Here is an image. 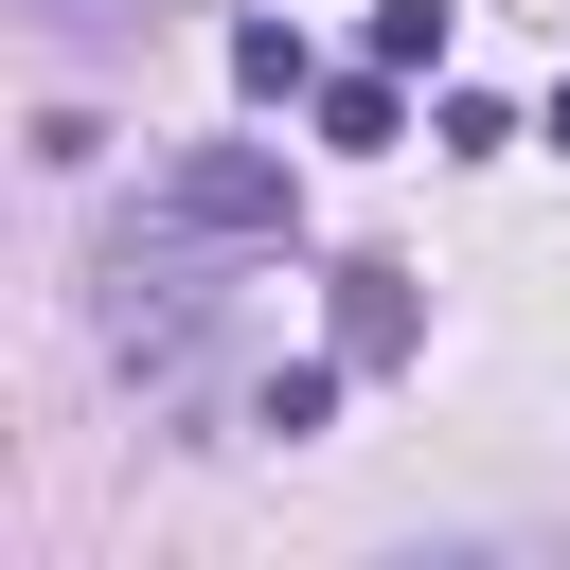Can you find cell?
<instances>
[{"mask_svg": "<svg viewBox=\"0 0 570 570\" xmlns=\"http://www.w3.org/2000/svg\"><path fill=\"white\" fill-rule=\"evenodd\" d=\"M196 249H214V232H178V214L142 196V232H107V267H89V338H107V356H142V374H178V356H196V321H214Z\"/></svg>", "mask_w": 570, "mask_h": 570, "instance_id": "1", "label": "cell"}, {"mask_svg": "<svg viewBox=\"0 0 570 570\" xmlns=\"http://www.w3.org/2000/svg\"><path fill=\"white\" fill-rule=\"evenodd\" d=\"M160 214L214 232V249H285L303 232V160L285 142H196V160H160Z\"/></svg>", "mask_w": 570, "mask_h": 570, "instance_id": "2", "label": "cell"}, {"mask_svg": "<svg viewBox=\"0 0 570 570\" xmlns=\"http://www.w3.org/2000/svg\"><path fill=\"white\" fill-rule=\"evenodd\" d=\"M410 321H428V303H410V267H338V356H356V374H374V356H410Z\"/></svg>", "mask_w": 570, "mask_h": 570, "instance_id": "3", "label": "cell"}, {"mask_svg": "<svg viewBox=\"0 0 570 570\" xmlns=\"http://www.w3.org/2000/svg\"><path fill=\"white\" fill-rule=\"evenodd\" d=\"M232 89H249V107H303V89H321V53H303L285 18H232Z\"/></svg>", "mask_w": 570, "mask_h": 570, "instance_id": "4", "label": "cell"}, {"mask_svg": "<svg viewBox=\"0 0 570 570\" xmlns=\"http://www.w3.org/2000/svg\"><path fill=\"white\" fill-rule=\"evenodd\" d=\"M338 374H356V356H285V374L249 392V428H267V445H303V428H338Z\"/></svg>", "mask_w": 570, "mask_h": 570, "instance_id": "5", "label": "cell"}, {"mask_svg": "<svg viewBox=\"0 0 570 570\" xmlns=\"http://www.w3.org/2000/svg\"><path fill=\"white\" fill-rule=\"evenodd\" d=\"M303 107H321V142H356V160H374V142H392V53H374V71H321Z\"/></svg>", "mask_w": 570, "mask_h": 570, "instance_id": "6", "label": "cell"}, {"mask_svg": "<svg viewBox=\"0 0 570 570\" xmlns=\"http://www.w3.org/2000/svg\"><path fill=\"white\" fill-rule=\"evenodd\" d=\"M374 53L392 71H445V0H374Z\"/></svg>", "mask_w": 570, "mask_h": 570, "instance_id": "7", "label": "cell"}, {"mask_svg": "<svg viewBox=\"0 0 570 570\" xmlns=\"http://www.w3.org/2000/svg\"><path fill=\"white\" fill-rule=\"evenodd\" d=\"M36 18H160V0H36Z\"/></svg>", "mask_w": 570, "mask_h": 570, "instance_id": "8", "label": "cell"}, {"mask_svg": "<svg viewBox=\"0 0 570 570\" xmlns=\"http://www.w3.org/2000/svg\"><path fill=\"white\" fill-rule=\"evenodd\" d=\"M552 142H570V89H552Z\"/></svg>", "mask_w": 570, "mask_h": 570, "instance_id": "9", "label": "cell"}]
</instances>
